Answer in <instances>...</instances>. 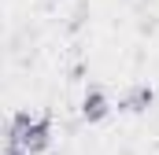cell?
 <instances>
[{
    "label": "cell",
    "mask_w": 159,
    "mask_h": 155,
    "mask_svg": "<svg viewBox=\"0 0 159 155\" xmlns=\"http://www.w3.org/2000/svg\"><path fill=\"white\" fill-rule=\"evenodd\" d=\"M48 4H56V0H48Z\"/></svg>",
    "instance_id": "obj_5"
},
{
    "label": "cell",
    "mask_w": 159,
    "mask_h": 155,
    "mask_svg": "<svg viewBox=\"0 0 159 155\" xmlns=\"http://www.w3.org/2000/svg\"><path fill=\"white\" fill-rule=\"evenodd\" d=\"M152 100H156L152 85H137V89H129V92L119 100V111H126V115H141V111L152 107Z\"/></svg>",
    "instance_id": "obj_3"
},
{
    "label": "cell",
    "mask_w": 159,
    "mask_h": 155,
    "mask_svg": "<svg viewBox=\"0 0 159 155\" xmlns=\"http://www.w3.org/2000/svg\"><path fill=\"white\" fill-rule=\"evenodd\" d=\"M19 148L26 155H44L52 148V115H37L30 126H26V133H22V140H19Z\"/></svg>",
    "instance_id": "obj_1"
},
{
    "label": "cell",
    "mask_w": 159,
    "mask_h": 155,
    "mask_svg": "<svg viewBox=\"0 0 159 155\" xmlns=\"http://www.w3.org/2000/svg\"><path fill=\"white\" fill-rule=\"evenodd\" d=\"M4 155H26V152H22L19 144H4Z\"/></svg>",
    "instance_id": "obj_4"
},
{
    "label": "cell",
    "mask_w": 159,
    "mask_h": 155,
    "mask_svg": "<svg viewBox=\"0 0 159 155\" xmlns=\"http://www.w3.org/2000/svg\"><path fill=\"white\" fill-rule=\"evenodd\" d=\"M107 115H111V104H107L104 89H89V92L81 96V118H85L89 126H96V122H104Z\"/></svg>",
    "instance_id": "obj_2"
}]
</instances>
